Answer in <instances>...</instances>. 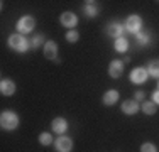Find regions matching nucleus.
Wrapping results in <instances>:
<instances>
[{"mask_svg":"<svg viewBox=\"0 0 159 152\" xmlns=\"http://www.w3.org/2000/svg\"><path fill=\"white\" fill-rule=\"evenodd\" d=\"M0 123H2V127L5 128V130H14L19 125V117L14 112H2V115H0Z\"/></svg>","mask_w":159,"mask_h":152,"instance_id":"nucleus-1","label":"nucleus"},{"mask_svg":"<svg viewBox=\"0 0 159 152\" xmlns=\"http://www.w3.org/2000/svg\"><path fill=\"white\" fill-rule=\"evenodd\" d=\"M9 46L12 49H16V51H27V47H29V42H27V39H25L22 34H12V36L9 37Z\"/></svg>","mask_w":159,"mask_h":152,"instance_id":"nucleus-2","label":"nucleus"},{"mask_svg":"<svg viewBox=\"0 0 159 152\" xmlns=\"http://www.w3.org/2000/svg\"><path fill=\"white\" fill-rule=\"evenodd\" d=\"M34 25H36V22H34V19L31 15H24L17 22V30H19V34H27L34 29Z\"/></svg>","mask_w":159,"mask_h":152,"instance_id":"nucleus-3","label":"nucleus"},{"mask_svg":"<svg viewBox=\"0 0 159 152\" xmlns=\"http://www.w3.org/2000/svg\"><path fill=\"white\" fill-rule=\"evenodd\" d=\"M125 27H127L129 32H135V34H137L139 29L142 27L141 17H139V15H130V17L127 19V22H125Z\"/></svg>","mask_w":159,"mask_h":152,"instance_id":"nucleus-4","label":"nucleus"},{"mask_svg":"<svg viewBox=\"0 0 159 152\" xmlns=\"http://www.w3.org/2000/svg\"><path fill=\"white\" fill-rule=\"evenodd\" d=\"M56 150L58 152H70L73 149V142H71L70 137H59V139H56Z\"/></svg>","mask_w":159,"mask_h":152,"instance_id":"nucleus-5","label":"nucleus"},{"mask_svg":"<svg viewBox=\"0 0 159 152\" xmlns=\"http://www.w3.org/2000/svg\"><path fill=\"white\" fill-rule=\"evenodd\" d=\"M147 79V71L144 69V68H135L134 71L130 73V81L137 83V85H141Z\"/></svg>","mask_w":159,"mask_h":152,"instance_id":"nucleus-6","label":"nucleus"},{"mask_svg":"<svg viewBox=\"0 0 159 152\" xmlns=\"http://www.w3.org/2000/svg\"><path fill=\"white\" fill-rule=\"evenodd\" d=\"M0 91H2V95H5V96H10V95L16 93V85H14L12 79H2V83H0Z\"/></svg>","mask_w":159,"mask_h":152,"instance_id":"nucleus-7","label":"nucleus"},{"mask_svg":"<svg viewBox=\"0 0 159 152\" xmlns=\"http://www.w3.org/2000/svg\"><path fill=\"white\" fill-rule=\"evenodd\" d=\"M137 110H139V103L135 100H125L122 103V112L125 115H134V113H137Z\"/></svg>","mask_w":159,"mask_h":152,"instance_id":"nucleus-8","label":"nucleus"},{"mask_svg":"<svg viewBox=\"0 0 159 152\" xmlns=\"http://www.w3.org/2000/svg\"><path fill=\"white\" fill-rule=\"evenodd\" d=\"M78 22V17L75 15L73 12H64L61 14V24L64 25V27H75Z\"/></svg>","mask_w":159,"mask_h":152,"instance_id":"nucleus-9","label":"nucleus"},{"mask_svg":"<svg viewBox=\"0 0 159 152\" xmlns=\"http://www.w3.org/2000/svg\"><path fill=\"white\" fill-rule=\"evenodd\" d=\"M56 54H58V46H56L54 41H49V42L44 44V56L48 59H56Z\"/></svg>","mask_w":159,"mask_h":152,"instance_id":"nucleus-10","label":"nucleus"},{"mask_svg":"<svg viewBox=\"0 0 159 152\" xmlns=\"http://www.w3.org/2000/svg\"><path fill=\"white\" fill-rule=\"evenodd\" d=\"M122 71H124V63L122 61H112L110 68H108V73H110L112 78H119V76H122Z\"/></svg>","mask_w":159,"mask_h":152,"instance_id":"nucleus-11","label":"nucleus"},{"mask_svg":"<svg viewBox=\"0 0 159 152\" xmlns=\"http://www.w3.org/2000/svg\"><path fill=\"white\" fill-rule=\"evenodd\" d=\"M107 34L112 37H122V24L120 22H110V24L107 25Z\"/></svg>","mask_w":159,"mask_h":152,"instance_id":"nucleus-12","label":"nucleus"},{"mask_svg":"<svg viewBox=\"0 0 159 152\" xmlns=\"http://www.w3.org/2000/svg\"><path fill=\"white\" fill-rule=\"evenodd\" d=\"M66 128H68V122L64 118H54V120H52V130H54V132L63 134Z\"/></svg>","mask_w":159,"mask_h":152,"instance_id":"nucleus-13","label":"nucleus"},{"mask_svg":"<svg viewBox=\"0 0 159 152\" xmlns=\"http://www.w3.org/2000/svg\"><path fill=\"white\" fill-rule=\"evenodd\" d=\"M117 100H119V91H115V90H108L107 93L103 95V103L105 105H113Z\"/></svg>","mask_w":159,"mask_h":152,"instance_id":"nucleus-14","label":"nucleus"},{"mask_svg":"<svg viewBox=\"0 0 159 152\" xmlns=\"http://www.w3.org/2000/svg\"><path fill=\"white\" fill-rule=\"evenodd\" d=\"M147 73L151 76H154V78H159V59L151 61L149 66H147Z\"/></svg>","mask_w":159,"mask_h":152,"instance_id":"nucleus-15","label":"nucleus"},{"mask_svg":"<svg viewBox=\"0 0 159 152\" xmlns=\"http://www.w3.org/2000/svg\"><path fill=\"white\" fill-rule=\"evenodd\" d=\"M142 110L147 115H154V113H156V103H154V101H144Z\"/></svg>","mask_w":159,"mask_h":152,"instance_id":"nucleus-16","label":"nucleus"},{"mask_svg":"<svg viewBox=\"0 0 159 152\" xmlns=\"http://www.w3.org/2000/svg\"><path fill=\"white\" fill-rule=\"evenodd\" d=\"M127 47H129L127 39H124V37H119V39L115 41V49H117V51H125Z\"/></svg>","mask_w":159,"mask_h":152,"instance_id":"nucleus-17","label":"nucleus"},{"mask_svg":"<svg viewBox=\"0 0 159 152\" xmlns=\"http://www.w3.org/2000/svg\"><path fill=\"white\" fill-rule=\"evenodd\" d=\"M137 42L139 44H147V42H149V34H147V32H141V30H139V32H137Z\"/></svg>","mask_w":159,"mask_h":152,"instance_id":"nucleus-18","label":"nucleus"},{"mask_svg":"<svg viewBox=\"0 0 159 152\" xmlns=\"http://www.w3.org/2000/svg\"><path fill=\"white\" fill-rule=\"evenodd\" d=\"M51 140H52L51 134H46V132H44V134L39 135V142L43 144V145H49V144H51Z\"/></svg>","mask_w":159,"mask_h":152,"instance_id":"nucleus-19","label":"nucleus"},{"mask_svg":"<svg viewBox=\"0 0 159 152\" xmlns=\"http://www.w3.org/2000/svg\"><path fill=\"white\" fill-rule=\"evenodd\" d=\"M80 34L78 30H70V32L66 34V41H70V42H75V41H78Z\"/></svg>","mask_w":159,"mask_h":152,"instance_id":"nucleus-20","label":"nucleus"},{"mask_svg":"<svg viewBox=\"0 0 159 152\" xmlns=\"http://www.w3.org/2000/svg\"><path fill=\"white\" fill-rule=\"evenodd\" d=\"M141 152H156V145L154 144H142V147H141Z\"/></svg>","mask_w":159,"mask_h":152,"instance_id":"nucleus-21","label":"nucleus"},{"mask_svg":"<svg viewBox=\"0 0 159 152\" xmlns=\"http://www.w3.org/2000/svg\"><path fill=\"white\" fill-rule=\"evenodd\" d=\"M86 3H88V5H86V7H85V10H86V14H88V15H90V17H93V15H95V14H97V9H95V7H93V5H92V3H93V2H86Z\"/></svg>","mask_w":159,"mask_h":152,"instance_id":"nucleus-22","label":"nucleus"},{"mask_svg":"<svg viewBox=\"0 0 159 152\" xmlns=\"http://www.w3.org/2000/svg\"><path fill=\"white\" fill-rule=\"evenodd\" d=\"M44 41V36L43 34H39V36H36L32 39V47H37V46H41V42Z\"/></svg>","mask_w":159,"mask_h":152,"instance_id":"nucleus-23","label":"nucleus"},{"mask_svg":"<svg viewBox=\"0 0 159 152\" xmlns=\"http://www.w3.org/2000/svg\"><path fill=\"white\" fill-rule=\"evenodd\" d=\"M152 100H154V103H159V91H154V95H152Z\"/></svg>","mask_w":159,"mask_h":152,"instance_id":"nucleus-24","label":"nucleus"},{"mask_svg":"<svg viewBox=\"0 0 159 152\" xmlns=\"http://www.w3.org/2000/svg\"><path fill=\"white\" fill-rule=\"evenodd\" d=\"M135 98H137V100H142V98H144V91H137V93H135Z\"/></svg>","mask_w":159,"mask_h":152,"instance_id":"nucleus-25","label":"nucleus"}]
</instances>
